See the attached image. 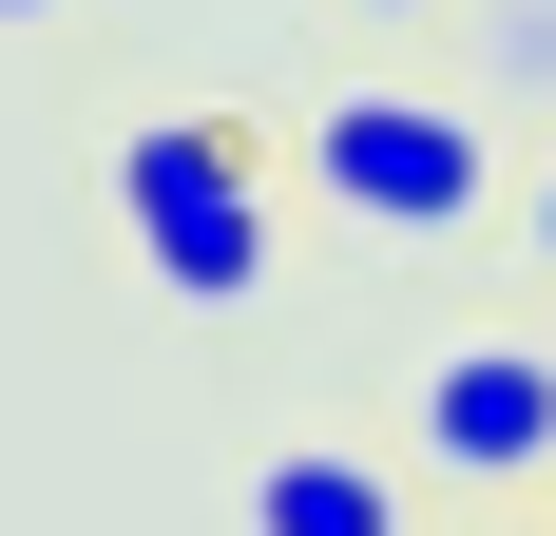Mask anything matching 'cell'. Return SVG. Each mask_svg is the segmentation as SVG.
<instances>
[{"mask_svg": "<svg viewBox=\"0 0 556 536\" xmlns=\"http://www.w3.org/2000/svg\"><path fill=\"white\" fill-rule=\"evenodd\" d=\"M288 154L327 173V212L384 230V250H442V230L500 212V135H480L460 97H422V77H327Z\"/></svg>", "mask_w": 556, "mask_h": 536, "instance_id": "obj_1", "label": "cell"}, {"mask_svg": "<svg viewBox=\"0 0 556 536\" xmlns=\"http://www.w3.org/2000/svg\"><path fill=\"white\" fill-rule=\"evenodd\" d=\"M115 230L173 307H250L269 288V135L250 115H135L115 135Z\"/></svg>", "mask_w": 556, "mask_h": 536, "instance_id": "obj_2", "label": "cell"}, {"mask_svg": "<svg viewBox=\"0 0 556 536\" xmlns=\"http://www.w3.org/2000/svg\"><path fill=\"white\" fill-rule=\"evenodd\" d=\"M403 460L460 480V498H538V480H556V345H538V326L442 345V365L403 383Z\"/></svg>", "mask_w": 556, "mask_h": 536, "instance_id": "obj_3", "label": "cell"}, {"mask_svg": "<svg viewBox=\"0 0 556 536\" xmlns=\"http://www.w3.org/2000/svg\"><path fill=\"white\" fill-rule=\"evenodd\" d=\"M250 536H403V460L269 441V460H250Z\"/></svg>", "mask_w": 556, "mask_h": 536, "instance_id": "obj_4", "label": "cell"}, {"mask_svg": "<svg viewBox=\"0 0 556 536\" xmlns=\"http://www.w3.org/2000/svg\"><path fill=\"white\" fill-rule=\"evenodd\" d=\"M518 250H538V268H556V154H538V192H518Z\"/></svg>", "mask_w": 556, "mask_h": 536, "instance_id": "obj_5", "label": "cell"}, {"mask_svg": "<svg viewBox=\"0 0 556 536\" xmlns=\"http://www.w3.org/2000/svg\"><path fill=\"white\" fill-rule=\"evenodd\" d=\"M39 20H77V0H0V39H39Z\"/></svg>", "mask_w": 556, "mask_h": 536, "instance_id": "obj_6", "label": "cell"}, {"mask_svg": "<svg viewBox=\"0 0 556 536\" xmlns=\"http://www.w3.org/2000/svg\"><path fill=\"white\" fill-rule=\"evenodd\" d=\"M365 20H442V0H365Z\"/></svg>", "mask_w": 556, "mask_h": 536, "instance_id": "obj_7", "label": "cell"}, {"mask_svg": "<svg viewBox=\"0 0 556 536\" xmlns=\"http://www.w3.org/2000/svg\"><path fill=\"white\" fill-rule=\"evenodd\" d=\"M480 536H556V518H480Z\"/></svg>", "mask_w": 556, "mask_h": 536, "instance_id": "obj_8", "label": "cell"}]
</instances>
